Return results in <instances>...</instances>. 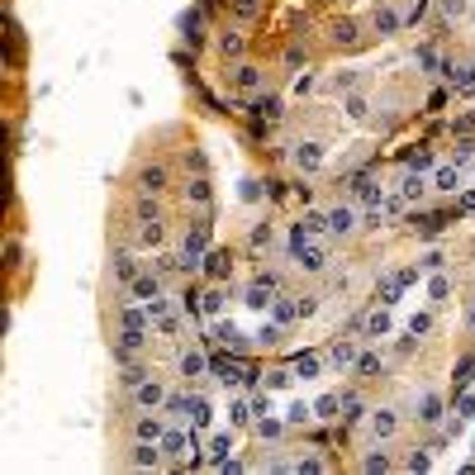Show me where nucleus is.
Wrapping results in <instances>:
<instances>
[{
	"label": "nucleus",
	"instance_id": "423d86ee",
	"mask_svg": "<svg viewBox=\"0 0 475 475\" xmlns=\"http://www.w3.org/2000/svg\"><path fill=\"white\" fill-rule=\"evenodd\" d=\"M133 404H138V409H162V404H166V390H162L157 380H143V385L133 390Z\"/></svg>",
	"mask_w": 475,
	"mask_h": 475
},
{
	"label": "nucleus",
	"instance_id": "6ab92c4d",
	"mask_svg": "<svg viewBox=\"0 0 475 475\" xmlns=\"http://www.w3.org/2000/svg\"><path fill=\"white\" fill-rule=\"evenodd\" d=\"M399 295H404V281H399V276H380V286H375V304H395Z\"/></svg>",
	"mask_w": 475,
	"mask_h": 475
},
{
	"label": "nucleus",
	"instance_id": "ddd939ff",
	"mask_svg": "<svg viewBox=\"0 0 475 475\" xmlns=\"http://www.w3.org/2000/svg\"><path fill=\"white\" fill-rule=\"evenodd\" d=\"M271 318L286 328V323H295V318H304L299 314V299H290V295H276V304H271Z\"/></svg>",
	"mask_w": 475,
	"mask_h": 475
},
{
	"label": "nucleus",
	"instance_id": "7ed1b4c3",
	"mask_svg": "<svg viewBox=\"0 0 475 475\" xmlns=\"http://www.w3.org/2000/svg\"><path fill=\"white\" fill-rule=\"evenodd\" d=\"M214 338L228 347L233 357H247V333H242L238 323H224V318H219V323H214Z\"/></svg>",
	"mask_w": 475,
	"mask_h": 475
},
{
	"label": "nucleus",
	"instance_id": "473e14b6",
	"mask_svg": "<svg viewBox=\"0 0 475 475\" xmlns=\"http://www.w3.org/2000/svg\"><path fill=\"white\" fill-rule=\"evenodd\" d=\"M143 380H148V371H143V366H133V361H129L124 371H119V385H124V390H138Z\"/></svg>",
	"mask_w": 475,
	"mask_h": 475
},
{
	"label": "nucleus",
	"instance_id": "2eb2a0df",
	"mask_svg": "<svg viewBox=\"0 0 475 475\" xmlns=\"http://www.w3.org/2000/svg\"><path fill=\"white\" fill-rule=\"evenodd\" d=\"M371 437H390V433H395L399 428V419H395V409H375V414H371Z\"/></svg>",
	"mask_w": 475,
	"mask_h": 475
},
{
	"label": "nucleus",
	"instance_id": "f704fd0d",
	"mask_svg": "<svg viewBox=\"0 0 475 475\" xmlns=\"http://www.w3.org/2000/svg\"><path fill=\"white\" fill-rule=\"evenodd\" d=\"M456 385H475V352H466L456 361Z\"/></svg>",
	"mask_w": 475,
	"mask_h": 475
},
{
	"label": "nucleus",
	"instance_id": "a18cd8bd",
	"mask_svg": "<svg viewBox=\"0 0 475 475\" xmlns=\"http://www.w3.org/2000/svg\"><path fill=\"white\" fill-rule=\"evenodd\" d=\"M375 29H380V33H395L399 15H395V10H375Z\"/></svg>",
	"mask_w": 475,
	"mask_h": 475
},
{
	"label": "nucleus",
	"instance_id": "5fc2aeb1",
	"mask_svg": "<svg viewBox=\"0 0 475 475\" xmlns=\"http://www.w3.org/2000/svg\"><path fill=\"white\" fill-rule=\"evenodd\" d=\"M442 262H447L442 252H423V257H419V266H423V271H442Z\"/></svg>",
	"mask_w": 475,
	"mask_h": 475
},
{
	"label": "nucleus",
	"instance_id": "2f4dec72",
	"mask_svg": "<svg viewBox=\"0 0 475 475\" xmlns=\"http://www.w3.org/2000/svg\"><path fill=\"white\" fill-rule=\"evenodd\" d=\"M295 375H304V380H314V375H318V357H314V352H299V357H295Z\"/></svg>",
	"mask_w": 475,
	"mask_h": 475
},
{
	"label": "nucleus",
	"instance_id": "a211bd4d",
	"mask_svg": "<svg viewBox=\"0 0 475 475\" xmlns=\"http://www.w3.org/2000/svg\"><path fill=\"white\" fill-rule=\"evenodd\" d=\"M352 195H357V200H361V205H385V200H380V185L371 181L366 171H361V176H357V181H352Z\"/></svg>",
	"mask_w": 475,
	"mask_h": 475
},
{
	"label": "nucleus",
	"instance_id": "20e7f679",
	"mask_svg": "<svg viewBox=\"0 0 475 475\" xmlns=\"http://www.w3.org/2000/svg\"><path fill=\"white\" fill-rule=\"evenodd\" d=\"M162 456H166V451H162V442H138V447H133V456H129V466H133V471H157Z\"/></svg>",
	"mask_w": 475,
	"mask_h": 475
},
{
	"label": "nucleus",
	"instance_id": "6e6d98bb",
	"mask_svg": "<svg viewBox=\"0 0 475 475\" xmlns=\"http://www.w3.org/2000/svg\"><path fill=\"white\" fill-rule=\"evenodd\" d=\"M252 414H257V419H266V414H276V409H271V395H252Z\"/></svg>",
	"mask_w": 475,
	"mask_h": 475
},
{
	"label": "nucleus",
	"instance_id": "0e129e2a",
	"mask_svg": "<svg viewBox=\"0 0 475 475\" xmlns=\"http://www.w3.org/2000/svg\"><path fill=\"white\" fill-rule=\"evenodd\" d=\"M309 91H314V77H309V72H304V77H295V95H309Z\"/></svg>",
	"mask_w": 475,
	"mask_h": 475
},
{
	"label": "nucleus",
	"instance_id": "1a4fd4ad",
	"mask_svg": "<svg viewBox=\"0 0 475 475\" xmlns=\"http://www.w3.org/2000/svg\"><path fill=\"white\" fill-rule=\"evenodd\" d=\"M361 333H366V338H385V333H390V304L371 309V314L361 318Z\"/></svg>",
	"mask_w": 475,
	"mask_h": 475
},
{
	"label": "nucleus",
	"instance_id": "0eeeda50",
	"mask_svg": "<svg viewBox=\"0 0 475 475\" xmlns=\"http://www.w3.org/2000/svg\"><path fill=\"white\" fill-rule=\"evenodd\" d=\"M205 276H210V281H224V276H233V257H228V252H224V247H214L210 257H205Z\"/></svg>",
	"mask_w": 475,
	"mask_h": 475
},
{
	"label": "nucleus",
	"instance_id": "c756f323",
	"mask_svg": "<svg viewBox=\"0 0 475 475\" xmlns=\"http://www.w3.org/2000/svg\"><path fill=\"white\" fill-rule=\"evenodd\" d=\"M162 238H166V233H162V219H148V224L138 228V242H143V247H157Z\"/></svg>",
	"mask_w": 475,
	"mask_h": 475
},
{
	"label": "nucleus",
	"instance_id": "e2e57ef3",
	"mask_svg": "<svg viewBox=\"0 0 475 475\" xmlns=\"http://www.w3.org/2000/svg\"><path fill=\"white\" fill-rule=\"evenodd\" d=\"M333 38H338V43H352V38H357V29H352V24H347V20H343V24L333 29Z\"/></svg>",
	"mask_w": 475,
	"mask_h": 475
},
{
	"label": "nucleus",
	"instance_id": "8fccbe9b",
	"mask_svg": "<svg viewBox=\"0 0 475 475\" xmlns=\"http://www.w3.org/2000/svg\"><path fill=\"white\" fill-rule=\"evenodd\" d=\"M257 338H262V347H276V343H281V323L271 318V323H266V328L257 333Z\"/></svg>",
	"mask_w": 475,
	"mask_h": 475
},
{
	"label": "nucleus",
	"instance_id": "a878e982",
	"mask_svg": "<svg viewBox=\"0 0 475 475\" xmlns=\"http://www.w3.org/2000/svg\"><path fill=\"white\" fill-rule=\"evenodd\" d=\"M318 414L314 409H309V404H304V399H295L290 409H286V423H299V428H309V423H314Z\"/></svg>",
	"mask_w": 475,
	"mask_h": 475
},
{
	"label": "nucleus",
	"instance_id": "4468645a",
	"mask_svg": "<svg viewBox=\"0 0 475 475\" xmlns=\"http://www.w3.org/2000/svg\"><path fill=\"white\" fill-rule=\"evenodd\" d=\"M328 361L338 371H347V366H357V343H347V338H338V343L328 347Z\"/></svg>",
	"mask_w": 475,
	"mask_h": 475
},
{
	"label": "nucleus",
	"instance_id": "13d9d810",
	"mask_svg": "<svg viewBox=\"0 0 475 475\" xmlns=\"http://www.w3.org/2000/svg\"><path fill=\"white\" fill-rule=\"evenodd\" d=\"M399 281H404V290H409V286H419V276H423V266H404V271H395Z\"/></svg>",
	"mask_w": 475,
	"mask_h": 475
},
{
	"label": "nucleus",
	"instance_id": "9b49d317",
	"mask_svg": "<svg viewBox=\"0 0 475 475\" xmlns=\"http://www.w3.org/2000/svg\"><path fill=\"white\" fill-rule=\"evenodd\" d=\"M419 423H442V395L437 390H423L419 395Z\"/></svg>",
	"mask_w": 475,
	"mask_h": 475
},
{
	"label": "nucleus",
	"instance_id": "72a5a7b5",
	"mask_svg": "<svg viewBox=\"0 0 475 475\" xmlns=\"http://www.w3.org/2000/svg\"><path fill=\"white\" fill-rule=\"evenodd\" d=\"M433 185H437V190H456V185H461L456 166H437V171H433Z\"/></svg>",
	"mask_w": 475,
	"mask_h": 475
},
{
	"label": "nucleus",
	"instance_id": "603ef678",
	"mask_svg": "<svg viewBox=\"0 0 475 475\" xmlns=\"http://www.w3.org/2000/svg\"><path fill=\"white\" fill-rule=\"evenodd\" d=\"M428 328H433V314H414L409 318V333H414V338H423Z\"/></svg>",
	"mask_w": 475,
	"mask_h": 475
},
{
	"label": "nucleus",
	"instance_id": "ea45409f",
	"mask_svg": "<svg viewBox=\"0 0 475 475\" xmlns=\"http://www.w3.org/2000/svg\"><path fill=\"white\" fill-rule=\"evenodd\" d=\"M200 309H205L210 318H219V314H224V290H210V295H200Z\"/></svg>",
	"mask_w": 475,
	"mask_h": 475
},
{
	"label": "nucleus",
	"instance_id": "9d476101",
	"mask_svg": "<svg viewBox=\"0 0 475 475\" xmlns=\"http://www.w3.org/2000/svg\"><path fill=\"white\" fill-rule=\"evenodd\" d=\"M119 323H124V333H148V323H153V314H148V304H143V309H133V304H124V309H119Z\"/></svg>",
	"mask_w": 475,
	"mask_h": 475
},
{
	"label": "nucleus",
	"instance_id": "f03ea898",
	"mask_svg": "<svg viewBox=\"0 0 475 475\" xmlns=\"http://www.w3.org/2000/svg\"><path fill=\"white\" fill-rule=\"evenodd\" d=\"M210 252V219H200L190 233H185V247H181V271H200V257Z\"/></svg>",
	"mask_w": 475,
	"mask_h": 475
},
{
	"label": "nucleus",
	"instance_id": "f3484780",
	"mask_svg": "<svg viewBox=\"0 0 475 475\" xmlns=\"http://www.w3.org/2000/svg\"><path fill=\"white\" fill-rule=\"evenodd\" d=\"M133 437H138V442H162V437H166V423L162 419H138L133 423Z\"/></svg>",
	"mask_w": 475,
	"mask_h": 475
},
{
	"label": "nucleus",
	"instance_id": "6e6552de",
	"mask_svg": "<svg viewBox=\"0 0 475 475\" xmlns=\"http://www.w3.org/2000/svg\"><path fill=\"white\" fill-rule=\"evenodd\" d=\"M357 228V214H352V205H338V210H328V233L333 238H347Z\"/></svg>",
	"mask_w": 475,
	"mask_h": 475
},
{
	"label": "nucleus",
	"instance_id": "3c124183",
	"mask_svg": "<svg viewBox=\"0 0 475 475\" xmlns=\"http://www.w3.org/2000/svg\"><path fill=\"white\" fill-rule=\"evenodd\" d=\"M247 242H252V247H271V224H257V228H252V238H247Z\"/></svg>",
	"mask_w": 475,
	"mask_h": 475
},
{
	"label": "nucleus",
	"instance_id": "bf43d9fd",
	"mask_svg": "<svg viewBox=\"0 0 475 475\" xmlns=\"http://www.w3.org/2000/svg\"><path fill=\"white\" fill-rule=\"evenodd\" d=\"M404 466H409V471H428V466H433V456H428V451H414Z\"/></svg>",
	"mask_w": 475,
	"mask_h": 475
},
{
	"label": "nucleus",
	"instance_id": "69168bd1",
	"mask_svg": "<svg viewBox=\"0 0 475 475\" xmlns=\"http://www.w3.org/2000/svg\"><path fill=\"white\" fill-rule=\"evenodd\" d=\"M299 314H304V318L318 314V295H304V299H299Z\"/></svg>",
	"mask_w": 475,
	"mask_h": 475
},
{
	"label": "nucleus",
	"instance_id": "37998d69",
	"mask_svg": "<svg viewBox=\"0 0 475 475\" xmlns=\"http://www.w3.org/2000/svg\"><path fill=\"white\" fill-rule=\"evenodd\" d=\"M219 53H224V57H238V53H242V33H233V29H228V33L219 38Z\"/></svg>",
	"mask_w": 475,
	"mask_h": 475
},
{
	"label": "nucleus",
	"instance_id": "dca6fc26",
	"mask_svg": "<svg viewBox=\"0 0 475 475\" xmlns=\"http://www.w3.org/2000/svg\"><path fill=\"white\" fill-rule=\"evenodd\" d=\"M233 86H238V91H257V86H262V67L238 62V67H233Z\"/></svg>",
	"mask_w": 475,
	"mask_h": 475
},
{
	"label": "nucleus",
	"instance_id": "f8f14e48",
	"mask_svg": "<svg viewBox=\"0 0 475 475\" xmlns=\"http://www.w3.org/2000/svg\"><path fill=\"white\" fill-rule=\"evenodd\" d=\"M205 371H210V357H205L200 347H190V352L181 357V375H185V380H200Z\"/></svg>",
	"mask_w": 475,
	"mask_h": 475
},
{
	"label": "nucleus",
	"instance_id": "4be33fe9",
	"mask_svg": "<svg viewBox=\"0 0 475 475\" xmlns=\"http://www.w3.org/2000/svg\"><path fill=\"white\" fill-rule=\"evenodd\" d=\"M361 414H366V409H361V395H352V390H347V395H343V428H357Z\"/></svg>",
	"mask_w": 475,
	"mask_h": 475
},
{
	"label": "nucleus",
	"instance_id": "393cba45",
	"mask_svg": "<svg viewBox=\"0 0 475 475\" xmlns=\"http://www.w3.org/2000/svg\"><path fill=\"white\" fill-rule=\"evenodd\" d=\"M252 419H257V414H252V399H233V404H228V423H233V428H247Z\"/></svg>",
	"mask_w": 475,
	"mask_h": 475
},
{
	"label": "nucleus",
	"instance_id": "58836bf2",
	"mask_svg": "<svg viewBox=\"0 0 475 475\" xmlns=\"http://www.w3.org/2000/svg\"><path fill=\"white\" fill-rule=\"evenodd\" d=\"M114 276H119V281H133V276H138V262H133L129 252H119V257H114Z\"/></svg>",
	"mask_w": 475,
	"mask_h": 475
},
{
	"label": "nucleus",
	"instance_id": "c9c22d12",
	"mask_svg": "<svg viewBox=\"0 0 475 475\" xmlns=\"http://www.w3.org/2000/svg\"><path fill=\"white\" fill-rule=\"evenodd\" d=\"M185 195H190L195 205H210V195H214V190H210V181H205V176H195V181L185 185Z\"/></svg>",
	"mask_w": 475,
	"mask_h": 475
},
{
	"label": "nucleus",
	"instance_id": "de8ad7c7",
	"mask_svg": "<svg viewBox=\"0 0 475 475\" xmlns=\"http://www.w3.org/2000/svg\"><path fill=\"white\" fill-rule=\"evenodd\" d=\"M447 276H442V271H433V281H428V295H433V299H447Z\"/></svg>",
	"mask_w": 475,
	"mask_h": 475
},
{
	"label": "nucleus",
	"instance_id": "7c9ffc66",
	"mask_svg": "<svg viewBox=\"0 0 475 475\" xmlns=\"http://www.w3.org/2000/svg\"><path fill=\"white\" fill-rule=\"evenodd\" d=\"M190 399H195V395H166V404H162V409H166L171 419H190Z\"/></svg>",
	"mask_w": 475,
	"mask_h": 475
},
{
	"label": "nucleus",
	"instance_id": "5701e85b",
	"mask_svg": "<svg viewBox=\"0 0 475 475\" xmlns=\"http://www.w3.org/2000/svg\"><path fill=\"white\" fill-rule=\"evenodd\" d=\"M214 423V409H210V399H190V428H210Z\"/></svg>",
	"mask_w": 475,
	"mask_h": 475
},
{
	"label": "nucleus",
	"instance_id": "09e8293b",
	"mask_svg": "<svg viewBox=\"0 0 475 475\" xmlns=\"http://www.w3.org/2000/svg\"><path fill=\"white\" fill-rule=\"evenodd\" d=\"M347 114H352V119H366V95H347Z\"/></svg>",
	"mask_w": 475,
	"mask_h": 475
},
{
	"label": "nucleus",
	"instance_id": "c03bdc74",
	"mask_svg": "<svg viewBox=\"0 0 475 475\" xmlns=\"http://www.w3.org/2000/svg\"><path fill=\"white\" fill-rule=\"evenodd\" d=\"M437 162H433V153L428 148H419V153H409V171H433Z\"/></svg>",
	"mask_w": 475,
	"mask_h": 475
},
{
	"label": "nucleus",
	"instance_id": "b1692460",
	"mask_svg": "<svg viewBox=\"0 0 475 475\" xmlns=\"http://www.w3.org/2000/svg\"><path fill=\"white\" fill-rule=\"evenodd\" d=\"M210 451H214L210 466H214V471H224V461H228V451H233V437H228V433H219V437L210 442Z\"/></svg>",
	"mask_w": 475,
	"mask_h": 475
},
{
	"label": "nucleus",
	"instance_id": "aec40b11",
	"mask_svg": "<svg viewBox=\"0 0 475 475\" xmlns=\"http://www.w3.org/2000/svg\"><path fill=\"white\" fill-rule=\"evenodd\" d=\"M304 238H318V233H328V214H318V210H304V219L295 224Z\"/></svg>",
	"mask_w": 475,
	"mask_h": 475
},
{
	"label": "nucleus",
	"instance_id": "49530a36",
	"mask_svg": "<svg viewBox=\"0 0 475 475\" xmlns=\"http://www.w3.org/2000/svg\"><path fill=\"white\" fill-rule=\"evenodd\" d=\"M257 10H262V0H233V15H238V20H257Z\"/></svg>",
	"mask_w": 475,
	"mask_h": 475
},
{
	"label": "nucleus",
	"instance_id": "bb28decb",
	"mask_svg": "<svg viewBox=\"0 0 475 475\" xmlns=\"http://www.w3.org/2000/svg\"><path fill=\"white\" fill-rule=\"evenodd\" d=\"M252 114H257V119H281V100H276V95H262V100H252Z\"/></svg>",
	"mask_w": 475,
	"mask_h": 475
},
{
	"label": "nucleus",
	"instance_id": "4d7b16f0",
	"mask_svg": "<svg viewBox=\"0 0 475 475\" xmlns=\"http://www.w3.org/2000/svg\"><path fill=\"white\" fill-rule=\"evenodd\" d=\"M290 380H295V371H276V375H266V385H271V390H286Z\"/></svg>",
	"mask_w": 475,
	"mask_h": 475
},
{
	"label": "nucleus",
	"instance_id": "cd10ccee",
	"mask_svg": "<svg viewBox=\"0 0 475 475\" xmlns=\"http://www.w3.org/2000/svg\"><path fill=\"white\" fill-rule=\"evenodd\" d=\"M162 185H166V166H143V190L157 195Z\"/></svg>",
	"mask_w": 475,
	"mask_h": 475
},
{
	"label": "nucleus",
	"instance_id": "4c0bfd02",
	"mask_svg": "<svg viewBox=\"0 0 475 475\" xmlns=\"http://www.w3.org/2000/svg\"><path fill=\"white\" fill-rule=\"evenodd\" d=\"M361 471H366V475H385V471H390V456H385V451H371L366 461H361Z\"/></svg>",
	"mask_w": 475,
	"mask_h": 475
},
{
	"label": "nucleus",
	"instance_id": "e433bc0d",
	"mask_svg": "<svg viewBox=\"0 0 475 475\" xmlns=\"http://www.w3.org/2000/svg\"><path fill=\"white\" fill-rule=\"evenodd\" d=\"M338 409H343V395H323V399L314 404L318 419H338Z\"/></svg>",
	"mask_w": 475,
	"mask_h": 475
},
{
	"label": "nucleus",
	"instance_id": "c85d7f7f",
	"mask_svg": "<svg viewBox=\"0 0 475 475\" xmlns=\"http://www.w3.org/2000/svg\"><path fill=\"white\" fill-rule=\"evenodd\" d=\"M281 433H286V423H281V419H271V414H266V419H257V437H262V442H276Z\"/></svg>",
	"mask_w": 475,
	"mask_h": 475
},
{
	"label": "nucleus",
	"instance_id": "052dcab7",
	"mask_svg": "<svg viewBox=\"0 0 475 475\" xmlns=\"http://www.w3.org/2000/svg\"><path fill=\"white\" fill-rule=\"evenodd\" d=\"M295 471L314 475V471H323V461H318V456H299V461H295Z\"/></svg>",
	"mask_w": 475,
	"mask_h": 475
},
{
	"label": "nucleus",
	"instance_id": "338daca9",
	"mask_svg": "<svg viewBox=\"0 0 475 475\" xmlns=\"http://www.w3.org/2000/svg\"><path fill=\"white\" fill-rule=\"evenodd\" d=\"M419 67H437V53L433 48H419Z\"/></svg>",
	"mask_w": 475,
	"mask_h": 475
},
{
	"label": "nucleus",
	"instance_id": "680f3d73",
	"mask_svg": "<svg viewBox=\"0 0 475 475\" xmlns=\"http://www.w3.org/2000/svg\"><path fill=\"white\" fill-rule=\"evenodd\" d=\"M148 314H153V318H162V314H171V304H166V295H157V299H153V304H148Z\"/></svg>",
	"mask_w": 475,
	"mask_h": 475
},
{
	"label": "nucleus",
	"instance_id": "a19ab883",
	"mask_svg": "<svg viewBox=\"0 0 475 475\" xmlns=\"http://www.w3.org/2000/svg\"><path fill=\"white\" fill-rule=\"evenodd\" d=\"M133 214H138V224H148V219H157V205H153V195H148V190L138 195V205H133Z\"/></svg>",
	"mask_w": 475,
	"mask_h": 475
},
{
	"label": "nucleus",
	"instance_id": "412c9836",
	"mask_svg": "<svg viewBox=\"0 0 475 475\" xmlns=\"http://www.w3.org/2000/svg\"><path fill=\"white\" fill-rule=\"evenodd\" d=\"M295 162H299V171H318V166H323V148H318V143H299Z\"/></svg>",
	"mask_w": 475,
	"mask_h": 475
},
{
	"label": "nucleus",
	"instance_id": "864d4df0",
	"mask_svg": "<svg viewBox=\"0 0 475 475\" xmlns=\"http://www.w3.org/2000/svg\"><path fill=\"white\" fill-rule=\"evenodd\" d=\"M357 371H361V375H375V371H380V357H375V352L357 357Z\"/></svg>",
	"mask_w": 475,
	"mask_h": 475
},
{
	"label": "nucleus",
	"instance_id": "f257e3e1",
	"mask_svg": "<svg viewBox=\"0 0 475 475\" xmlns=\"http://www.w3.org/2000/svg\"><path fill=\"white\" fill-rule=\"evenodd\" d=\"M290 257H295V266H299V271H314V276L328 266V252L318 247L314 238H304L299 228H290Z\"/></svg>",
	"mask_w": 475,
	"mask_h": 475
},
{
	"label": "nucleus",
	"instance_id": "774afa93",
	"mask_svg": "<svg viewBox=\"0 0 475 475\" xmlns=\"http://www.w3.org/2000/svg\"><path fill=\"white\" fill-rule=\"evenodd\" d=\"M466 318H471V328H475V304H471V314H466Z\"/></svg>",
	"mask_w": 475,
	"mask_h": 475
},
{
	"label": "nucleus",
	"instance_id": "39448f33",
	"mask_svg": "<svg viewBox=\"0 0 475 475\" xmlns=\"http://www.w3.org/2000/svg\"><path fill=\"white\" fill-rule=\"evenodd\" d=\"M129 295H133V299H143V304H153V299L162 295V276H143V271H138V276L129 281Z\"/></svg>",
	"mask_w": 475,
	"mask_h": 475
},
{
	"label": "nucleus",
	"instance_id": "79ce46f5",
	"mask_svg": "<svg viewBox=\"0 0 475 475\" xmlns=\"http://www.w3.org/2000/svg\"><path fill=\"white\" fill-rule=\"evenodd\" d=\"M153 328H157L162 338H176V333H181V318H176V314H162V318H153Z\"/></svg>",
	"mask_w": 475,
	"mask_h": 475
}]
</instances>
